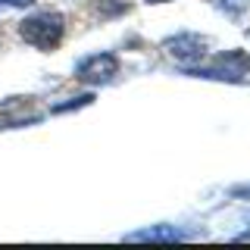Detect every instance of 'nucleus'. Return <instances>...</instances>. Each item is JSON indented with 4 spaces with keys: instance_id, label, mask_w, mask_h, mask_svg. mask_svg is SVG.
Masks as SVG:
<instances>
[{
    "instance_id": "obj_1",
    "label": "nucleus",
    "mask_w": 250,
    "mask_h": 250,
    "mask_svg": "<svg viewBox=\"0 0 250 250\" xmlns=\"http://www.w3.org/2000/svg\"><path fill=\"white\" fill-rule=\"evenodd\" d=\"M19 35L35 50H53V47H60L62 35H66V19L57 10H38L19 22Z\"/></svg>"
},
{
    "instance_id": "obj_2",
    "label": "nucleus",
    "mask_w": 250,
    "mask_h": 250,
    "mask_svg": "<svg viewBox=\"0 0 250 250\" xmlns=\"http://www.w3.org/2000/svg\"><path fill=\"white\" fill-rule=\"evenodd\" d=\"M250 72V57L244 50H225L209 66H188V75L197 78H219V82H241Z\"/></svg>"
},
{
    "instance_id": "obj_3",
    "label": "nucleus",
    "mask_w": 250,
    "mask_h": 250,
    "mask_svg": "<svg viewBox=\"0 0 250 250\" xmlns=\"http://www.w3.org/2000/svg\"><path fill=\"white\" fill-rule=\"evenodd\" d=\"M119 75V57L116 53H91L75 66V78L84 84H106Z\"/></svg>"
},
{
    "instance_id": "obj_4",
    "label": "nucleus",
    "mask_w": 250,
    "mask_h": 250,
    "mask_svg": "<svg viewBox=\"0 0 250 250\" xmlns=\"http://www.w3.org/2000/svg\"><path fill=\"white\" fill-rule=\"evenodd\" d=\"M163 47H166V53L175 62H182V66H194V62H200L203 57H207L209 41L203 35H194V31H182V35L166 38Z\"/></svg>"
},
{
    "instance_id": "obj_5",
    "label": "nucleus",
    "mask_w": 250,
    "mask_h": 250,
    "mask_svg": "<svg viewBox=\"0 0 250 250\" xmlns=\"http://www.w3.org/2000/svg\"><path fill=\"white\" fill-rule=\"evenodd\" d=\"M188 234L175 225H150V229H141V231H128L125 241H156V244H175V241H185Z\"/></svg>"
},
{
    "instance_id": "obj_6",
    "label": "nucleus",
    "mask_w": 250,
    "mask_h": 250,
    "mask_svg": "<svg viewBox=\"0 0 250 250\" xmlns=\"http://www.w3.org/2000/svg\"><path fill=\"white\" fill-rule=\"evenodd\" d=\"M216 6L222 10L225 16H231V19H238L241 13L250 10V0H216Z\"/></svg>"
},
{
    "instance_id": "obj_7",
    "label": "nucleus",
    "mask_w": 250,
    "mask_h": 250,
    "mask_svg": "<svg viewBox=\"0 0 250 250\" xmlns=\"http://www.w3.org/2000/svg\"><path fill=\"white\" fill-rule=\"evenodd\" d=\"M94 100V94H82V97H72L69 104H60V106H53V113H66V109H78V106H88Z\"/></svg>"
},
{
    "instance_id": "obj_8",
    "label": "nucleus",
    "mask_w": 250,
    "mask_h": 250,
    "mask_svg": "<svg viewBox=\"0 0 250 250\" xmlns=\"http://www.w3.org/2000/svg\"><path fill=\"white\" fill-rule=\"evenodd\" d=\"M234 241H250V231H244V234H238Z\"/></svg>"
},
{
    "instance_id": "obj_9",
    "label": "nucleus",
    "mask_w": 250,
    "mask_h": 250,
    "mask_svg": "<svg viewBox=\"0 0 250 250\" xmlns=\"http://www.w3.org/2000/svg\"><path fill=\"white\" fill-rule=\"evenodd\" d=\"M147 3H169V0H147Z\"/></svg>"
}]
</instances>
